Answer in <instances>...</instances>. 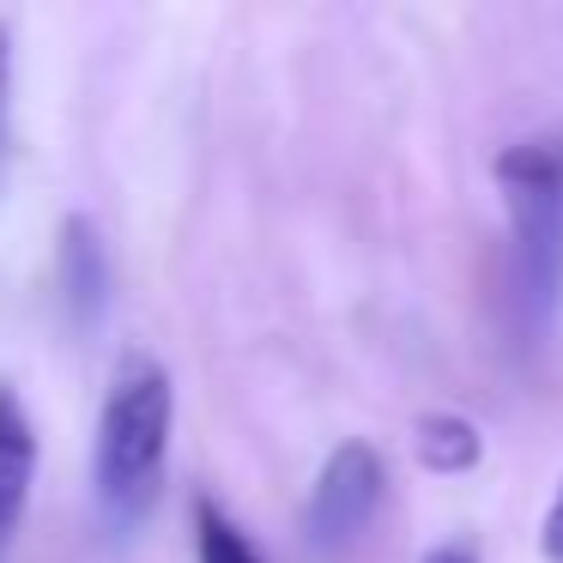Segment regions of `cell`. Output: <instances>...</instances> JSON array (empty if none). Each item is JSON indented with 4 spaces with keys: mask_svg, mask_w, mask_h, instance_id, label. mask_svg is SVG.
<instances>
[{
    "mask_svg": "<svg viewBox=\"0 0 563 563\" xmlns=\"http://www.w3.org/2000/svg\"><path fill=\"white\" fill-rule=\"evenodd\" d=\"M382 485H388V466L369 449L364 437L340 442V449L321 461L316 485H309V509H303V533L316 551L352 545L369 527V515L382 509Z\"/></svg>",
    "mask_w": 563,
    "mask_h": 563,
    "instance_id": "3",
    "label": "cell"
},
{
    "mask_svg": "<svg viewBox=\"0 0 563 563\" xmlns=\"http://www.w3.org/2000/svg\"><path fill=\"white\" fill-rule=\"evenodd\" d=\"M31 478H37V430H31V412L19 400V388L0 382V558H7L19 521H25Z\"/></svg>",
    "mask_w": 563,
    "mask_h": 563,
    "instance_id": "4",
    "label": "cell"
},
{
    "mask_svg": "<svg viewBox=\"0 0 563 563\" xmlns=\"http://www.w3.org/2000/svg\"><path fill=\"white\" fill-rule=\"evenodd\" d=\"M55 273H62V291H67V303H74V316L79 321L98 316L110 267H103V236L86 212H74V219L62 224V261H55Z\"/></svg>",
    "mask_w": 563,
    "mask_h": 563,
    "instance_id": "5",
    "label": "cell"
},
{
    "mask_svg": "<svg viewBox=\"0 0 563 563\" xmlns=\"http://www.w3.org/2000/svg\"><path fill=\"white\" fill-rule=\"evenodd\" d=\"M170 369L152 352H122L103 388L98 442H91V485L115 527H134L158 497L164 461H170Z\"/></svg>",
    "mask_w": 563,
    "mask_h": 563,
    "instance_id": "1",
    "label": "cell"
},
{
    "mask_svg": "<svg viewBox=\"0 0 563 563\" xmlns=\"http://www.w3.org/2000/svg\"><path fill=\"white\" fill-rule=\"evenodd\" d=\"M497 188L515 236V291L545 316L563 291V152L521 140L497 158Z\"/></svg>",
    "mask_w": 563,
    "mask_h": 563,
    "instance_id": "2",
    "label": "cell"
},
{
    "mask_svg": "<svg viewBox=\"0 0 563 563\" xmlns=\"http://www.w3.org/2000/svg\"><path fill=\"white\" fill-rule=\"evenodd\" d=\"M195 558H200V563H267V558L255 551V539H249L212 497L195 503Z\"/></svg>",
    "mask_w": 563,
    "mask_h": 563,
    "instance_id": "7",
    "label": "cell"
},
{
    "mask_svg": "<svg viewBox=\"0 0 563 563\" xmlns=\"http://www.w3.org/2000/svg\"><path fill=\"white\" fill-rule=\"evenodd\" d=\"M7 86H13V31L0 19V134H7Z\"/></svg>",
    "mask_w": 563,
    "mask_h": 563,
    "instance_id": "9",
    "label": "cell"
},
{
    "mask_svg": "<svg viewBox=\"0 0 563 563\" xmlns=\"http://www.w3.org/2000/svg\"><path fill=\"white\" fill-rule=\"evenodd\" d=\"M539 551H545V563H563V490L551 497V509H545V527H539Z\"/></svg>",
    "mask_w": 563,
    "mask_h": 563,
    "instance_id": "8",
    "label": "cell"
},
{
    "mask_svg": "<svg viewBox=\"0 0 563 563\" xmlns=\"http://www.w3.org/2000/svg\"><path fill=\"white\" fill-rule=\"evenodd\" d=\"M424 563H478V551L466 545V539H449V545H437V551H424Z\"/></svg>",
    "mask_w": 563,
    "mask_h": 563,
    "instance_id": "10",
    "label": "cell"
},
{
    "mask_svg": "<svg viewBox=\"0 0 563 563\" xmlns=\"http://www.w3.org/2000/svg\"><path fill=\"white\" fill-rule=\"evenodd\" d=\"M418 461L430 466V473H473L478 466V430L466 424L461 412H424L418 418Z\"/></svg>",
    "mask_w": 563,
    "mask_h": 563,
    "instance_id": "6",
    "label": "cell"
}]
</instances>
